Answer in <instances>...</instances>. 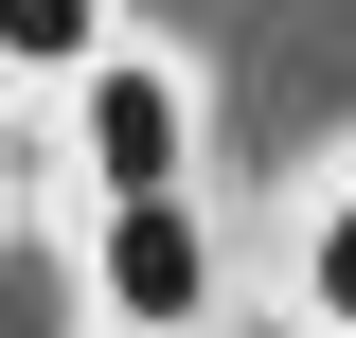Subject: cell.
Returning a JSON list of instances; mask_svg holds the SVG:
<instances>
[{
  "label": "cell",
  "mask_w": 356,
  "mask_h": 338,
  "mask_svg": "<svg viewBox=\"0 0 356 338\" xmlns=\"http://www.w3.org/2000/svg\"><path fill=\"white\" fill-rule=\"evenodd\" d=\"M178 161H196V72L143 36H107L72 72V178L89 196H178Z\"/></svg>",
  "instance_id": "cell-1"
},
{
  "label": "cell",
  "mask_w": 356,
  "mask_h": 338,
  "mask_svg": "<svg viewBox=\"0 0 356 338\" xmlns=\"http://www.w3.org/2000/svg\"><path fill=\"white\" fill-rule=\"evenodd\" d=\"M89 303H107V338H196L214 321V232H196V196H107L89 214Z\"/></svg>",
  "instance_id": "cell-2"
},
{
  "label": "cell",
  "mask_w": 356,
  "mask_h": 338,
  "mask_svg": "<svg viewBox=\"0 0 356 338\" xmlns=\"http://www.w3.org/2000/svg\"><path fill=\"white\" fill-rule=\"evenodd\" d=\"M107 36H125L107 0H0V72H36V89H72Z\"/></svg>",
  "instance_id": "cell-3"
},
{
  "label": "cell",
  "mask_w": 356,
  "mask_h": 338,
  "mask_svg": "<svg viewBox=\"0 0 356 338\" xmlns=\"http://www.w3.org/2000/svg\"><path fill=\"white\" fill-rule=\"evenodd\" d=\"M285 303H303V338H356V178L303 214V267H285Z\"/></svg>",
  "instance_id": "cell-4"
}]
</instances>
